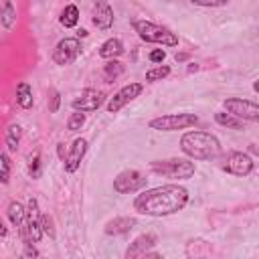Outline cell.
<instances>
[{
	"label": "cell",
	"mask_w": 259,
	"mask_h": 259,
	"mask_svg": "<svg viewBox=\"0 0 259 259\" xmlns=\"http://www.w3.org/2000/svg\"><path fill=\"white\" fill-rule=\"evenodd\" d=\"M188 190L180 184H162L148 188L134 198V210L146 217H168L176 214L188 204Z\"/></svg>",
	"instance_id": "6da1fadb"
},
{
	"label": "cell",
	"mask_w": 259,
	"mask_h": 259,
	"mask_svg": "<svg viewBox=\"0 0 259 259\" xmlns=\"http://www.w3.org/2000/svg\"><path fill=\"white\" fill-rule=\"evenodd\" d=\"M180 150L190 160H212L221 154V142L208 132H186L180 138Z\"/></svg>",
	"instance_id": "7a4b0ae2"
},
{
	"label": "cell",
	"mask_w": 259,
	"mask_h": 259,
	"mask_svg": "<svg viewBox=\"0 0 259 259\" xmlns=\"http://www.w3.org/2000/svg\"><path fill=\"white\" fill-rule=\"evenodd\" d=\"M132 28H134V32H138V36L144 42H154V45H162V47H178V34L172 32L168 26L156 24L146 18H134Z\"/></svg>",
	"instance_id": "3957f363"
},
{
	"label": "cell",
	"mask_w": 259,
	"mask_h": 259,
	"mask_svg": "<svg viewBox=\"0 0 259 259\" xmlns=\"http://www.w3.org/2000/svg\"><path fill=\"white\" fill-rule=\"evenodd\" d=\"M150 170L154 174H160L164 178H172V180H188L194 176L196 166L190 160L184 158H168V160H154L150 162Z\"/></svg>",
	"instance_id": "277c9868"
},
{
	"label": "cell",
	"mask_w": 259,
	"mask_h": 259,
	"mask_svg": "<svg viewBox=\"0 0 259 259\" xmlns=\"http://www.w3.org/2000/svg\"><path fill=\"white\" fill-rule=\"evenodd\" d=\"M196 123H198V115L196 113H166V115H158V117L148 121V125L152 130H158V132L188 130V127H192Z\"/></svg>",
	"instance_id": "5b68a950"
},
{
	"label": "cell",
	"mask_w": 259,
	"mask_h": 259,
	"mask_svg": "<svg viewBox=\"0 0 259 259\" xmlns=\"http://www.w3.org/2000/svg\"><path fill=\"white\" fill-rule=\"evenodd\" d=\"M24 208H26V212H24V225L18 229L20 231V237H22L24 243H38L42 239L38 200L36 198H30Z\"/></svg>",
	"instance_id": "8992f818"
},
{
	"label": "cell",
	"mask_w": 259,
	"mask_h": 259,
	"mask_svg": "<svg viewBox=\"0 0 259 259\" xmlns=\"http://www.w3.org/2000/svg\"><path fill=\"white\" fill-rule=\"evenodd\" d=\"M223 107L233 113L235 117L243 119V121H259V107L255 101L251 99H243V97H227L223 101Z\"/></svg>",
	"instance_id": "52a82bcc"
},
{
	"label": "cell",
	"mask_w": 259,
	"mask_h": 259,
	"mask_svg": "<svg viewBox=\"0 0 259 259\" xmlns=\"http://www.w3.org/2000/svg\"><path fill=\"white\" fill-rule=\"evenodd\" d=\"M148 178L140 170H123L113 178V190L117 194H134L146 188Z\"/></svg>",
	"instance_id": "ba28073f"
},
{
	"label": "cell",
	"mask_w": 259,
	"mask_h": 259,
	"mask_svg": "<svg viewBox=\"0 0 259 259\" xmlns=\"http://www.w3.org/2000/svg\"><path fill=\"white\" fill-rule=\"evenodd\" d=\"M81 49L83 47H81V40L77 36H65V38H61L55 45V49H53V61L57 65H61V67L71 65L81 55Z\"/></svg>",
	"instance_id": "9c48e42d"
},
{
	"label": "cell",
	"mask_w": 259,
	"mask_h": 259,
	"mask_svg": "<svg viewBox=\"0 0 259 259\" xmlns=\"http://www.w3.org/2000/svg\"><path fill=\"white\" fill-rule=\"evenodd\" d=\"M105 93L101 89H93V87H87L83 89L73 101H71V107L75 111H83V113H89V111H97L103 103H105Z\"/></svg>",
	"instance_id": "30bf717a"
},
{
	"label": "cell",
	"mask_w": 259,
	"mask_h": 259,
	"mask_svg": "<svg viewBox=\"0 0 259 259\" xmlns=\"http://www.w3.org/2000/svg\"><path fill=\"white\" fill-rule=\"evenodd\" d=\"M142 91H144V85H142V83H127V85H123L121 89H117V91L113 93V97H109V101H107V105H105L107 113H117L123 105H127V103L134 101L136 97H140Z\"/></svg>",
	"instance_id": "8fae6325"
},
{
	"label": "cell",
	"mask_w": 259,
	"mask_h": 259,
	"mask_svg": "<svg viewBox=\"0 0 259 259\" xmlns=\"http://www.w3.org/2000/svg\"><path fill=\"white\" fill-rule=\"evenodd\" d=\"M253 168H255V162H253V158H251L249 154H245V152H231V154L227 156L225 166H223V170H225L227 174H233V176H237V178L249 176V174L253 172Z\"/></svg>",
	"instance_id": "7c38bea8"
},
{
	"label": "cell",
	"mask_w": 259,
	"mask_h": 259,
	"mask_svg": "<svg viewBox=\"0 0 259 259\" xmlns=\"http://www.w3.org/2000/svg\"><path fill=\"white\" fill-rule=\"evenodd\" d=\"M87 146H89V144H87L85 138H77V140L71 144V148L67 150L65 160H63L65 172L73 174V172L79 170V166H81V162H83V158H85V154H87Z\"/></svg>",
	"instance_id": "4fadbf2b"
},
{
	"label": "cell",
	"mask_w": 259,
	"mask_h": 259,
	"mask_svg": "<svg viewBox=\"0 0 259 259\" xmlns=\"http://www.w3.org/2000/svg\"><path fill=\"white\" fill-rule=\"evenodd\" d=\"M156 243H158L156 235H152V233L140 235V237H136V239H134V243H130V245H127V249H125V257H127V259L144 257V255H146V253H148Z\"/></svg>",
	"instance_id": "5bb4252c"
},
{
	"label": "cell",
	"mask_w": 259,
	"mask_h": 259,
	"mask_svg": "<svg viewBox=\"0 0 259 259\" xmlns=\"http://www.w3.org/2000/svg\"><path fill=\"white\" fill-rule=\"evenodd\" d=\"M91 20H93V24H95L99 30H109V28L113 26V8H111L107 2L99 0V2L95 4V8H93Z\"/></svg>",
	"instance_id": "9a60e30c"
},
{
	"label": "cell",
	"mask_w": 259,
	"mask_h": 259,
	"mask_svg": "<svg viewBox=\"0 0 259 259\" xmlns=\"http://www.w3.org/2000/svg\"><path fill=\"white\" fill-rule=\"evenodd\" d=\"M134 225H136V219H132V217H115V219H111L107 225H105V235H125V233H130L132 229H134Z\"/></svg>",
	"instance_id": "2e32d148"
},
{
	"label": "cell",
	"mask_w": 259,
	"mask_h": 259,
	"mask_svg": "<svg viewBox=\"0 0 259 259\" xmlns=\"http://www.w3.org/2000/svg\"><path fill=\"white\" fill-rule=\"evenodd\" d=\"M123 42L119 40V38H107L101 47H99V51H97V55L101 57V59H117V57H121L123 55Z\"/></svg>",
	"instance_id": "e0dca14e"
},
{
	"label": "cell",
	"mask_w": 259,
	"mask_h": 259,
	"mask_svg": "<svg viewBox=\"0 0 259 259\" xmlns=\"http://www.w3.org/2000/svg\"><path fill=\"white\" fill-rule=\"evenodd\" d=\"M123 63H119L117 59H107V63L103 65V71H101V75H103V81L105 83H113L121 73H123Z\"/></svg>",
	"instance_id": "ac0fdd59"
},
{
	"label": "cell",
	"mask_w": 259,
	"mask_h": 259,
	"mask_svg": "<svg viewBox=\"0 0 259 259\" xmlns=\"http://www.w3.org/2000/svg\"><path fill=\"white\" fill-rule=\"evenodd\" d=\"M16 103L22 107V109H30L32 103H34V97H32V87L28 83H18L16 85Z\"/></svg>",
	"instance_id": "d6986e66"
},
{
	"label": "cell",
	"mask_w": 259,
	"mask_h": 259,
	"mask_svg": "<svg viewBox=\"0 0 259 259\" xmlns=\"http://www.w3.org/2000/svg\"><path fill=\"white\" fill-rule=\"evenodd\" d=\"M20 138H22V127L18 123H12L8 125L6 134H4V144L8 148V152H16L18 146H20Z\"/></svg>",
	"instance_id": "ffe728a7"
},
{
	"label": "cell",
	"mask_w": 259,
	"mask_h": 259,
	"mask_svg": "<svg viewBox=\"0 0 259 259\" xmlns=\"http://www.w3.org/2000/svg\"><path fill=\"white\" fill-rule=\"evenodd\" d=\"M59 22H61L65 28L77 26V22H79V8H77L75 4H67V6L63 8L61 16H59Z\"/></svg>",
	"instance_id": "44dd1931"
},
{
	"label": "cell",
	"mask_w": 259,
	"mask_h": 259,
	"mask_svg": "<svg viewBox=\"0 0 259 259\" xmlns=\"http://www.w3.org/2000/svg\"><path fill=\"white\" fill-rule=\"evenodd\" d=\"M214 121L223 127H229V130H243V119L235 117L233 113H227V111H217L214 113Z\"/></svg>",
	"instance_id": "7402d4cb"
},
{
	"label": "cell",
	"mask_w": 259,
	"mask_h": 259,
	"mask_svg": "<svg viewBox=\"0 0 259 259\" xmlns=\"http://www.w3.org/2000/svg\"><path fill=\"white\" fill-rule=\"evenodd\" d=\"M8 219H10V223H12V227H16V229H20L22 225H24V212H26V208L18 202V200H12L10 204H8Z\"/></svg>",
	"instance_id": "603a6c76"
},
{
	"label": "cell",
	"mask_w": 259,
	"mask_h": 259,
	"mask_svg": "<svg viewBox=\"0 0 259 259\" xmlns=\"http://www.w3.org/2000/svg\"><path fill=\"white\" fill-rule=\"evenodd\" d=\"M16 22V8L10 0H4V8H2V16H0V24L4 28H12Z\"/></svg>",
	"instance_id": "cb8c5ba5"
},
{
	"label": "cell",
	"mask_w": 259,
	"mask_h": 259,
	"mask_svg": "<svg viewBox=\"0 0 259 259\" xmlns=\"http://www.w3.org/2000/svg\"><path fill=\"white\" fill-rule=\"evenodd\" d=\"M168 75H170V67H168V65H158V67L146 71V81H148V83H156V81L166 79Z\"/></svg>",
	"instance_id": "d4e9b609"
},
{
	"label": "cell",
	"mask_w": 259,
	"mask_h": 259,
	"mask_svg": "<svg viewBox=\"0 0 259 259\" xmlns=\"http://www.w3.org/2000/svg\"><path fill=\"white\" fill-rule=\"evenodd\" d=\"M10 170H12V162H10L8 154L0 152V184L10 182Z\"/></svg>",
	"instance_id": "484cf974"
},
{
	"label": "cell",
	"mask_w": 259,
	"mask_h": 259,
	"mask_svg": "<svg viewBox=\"0 0 259 259\" xmlns=\"http://www.w3.org/2000/svg\"><path fill=\"white\" fill-rule=\"evenodd\" d=\"M85 119H87V117H85L83 111H75V113H71L69 119H67V130H69V132H79V130L83 127Z\"/></svg>",
	"instance_id": "4316f807"
},
{
	"label": "cell",
	"mask_w": 259,
	"mask_h": 259,
	"mask_svg": "<svg viewBox=\"0 0 259 259\" xmlns=\"http://www.w3.org/2000/svg\"><path fill=\"white\" fill-rule=\"evenodd\" d=\"M28 174H30V178L40 176V152L38 150H34L28 158Z\"/></svg>",
	"instance_id": "83f0119b"
},
{
	"label": "cell",
	"mask_w": 259,
	"mask_h": 259,
	"mask_svg": "<svg viewBox=\"0 0 259 259\" xmlns=\"http://www.w3.org/2000/svg\"><path fill=\"white\" fill-rule=\"evenodd\" d=\"M40 229H42V235H47L49 239H55V225H53L51 214L40 212Z\"/></svg>",
	"instance_id": "f1b7e54d"
},
{
	"label": "cell",
	"mask_w": 259,
	"mask_h": 259,
	"mask_svg": "<svg viewBox=\"0 0 259 259\" xmlns=\"http://www.w3.org/2000/svg\"><path fill=\"white\" fill-rule=\"evenodd\" d=\"M61 107V93L57 89H49V111L57 113Z\"/></svg>",
	"instance_id": "f546056e"
},
{
	"label": "cell",
	"mask_w": 259,
	"mask_h": 259,
	"mask_svg": "<svg viewBox=\"0 0 259 259\" xmlns=\"http://www.w3.org/2000/svg\"><path fill=\"white\" fill-rule=\"evenodd\" d=\"M190 2L196 6H202V8H219V6H227L233 0H190Z\"/></svg>",
	"instance_id": "4dcf8cb0"
},
{
	"label": "cell",
	"mask_w": 259,
	"mask_h": 259,
	"mask_svg": "<svg viewBox=\"0 0 259 259\" xmlns=\"http://www.w3.org/2000/svg\"><path fill=\"white\" fill-rule=\"evenodd\" d=\"M148 57H150V61H152V63H162V61L166 59V53H164L162 49H154Z\"/></svg>",
	"instance_id": "1f68e13d"
},
{
	"label": "cell",
	"mask_w": 259,
	"mask_h": 259,
	"mask_svg": "<svg viewBox=\"0 0 259 259\" xmlns=\"http://www.w3.org/2000/svg\"><path fill=\"white\" fill-rule=\"evenodd\" d=\"M38 249L32 245V243H24V251H22V257H38Z\"/></svg>",
	"instance_id": "d6a6232c"
},
{
	"label": "cell",
	"mask_w": 259,
	"mask_h": 259,
	"mask_svg": "<svg viewBox=\"0 0 259 259\" xmlns=\"http://www.w3.org/2000/svg\"><path fill=\"white\" fill-rule=\"evenodd\" d=\"M57 154H59V158H61V160H65V156H67L65 144H57Z\"/></svg>",
	"instance_id": "836d02e7"
},
{
	"label": "cell",
	"mask_w": 259,
	"mask_h": 259,
	"mask_svg": "<svg viewBox=\"0 0 259 259\" xmlns=\"http://www.w3.org/2000/svg\"><path fill=\"white\" fill-rule=\"evenodd\" d=\"M186 59H188V53H176V55H174V61H176V63H182V61H186Z\"/></svg>",
	"instance_id": "e575fe53"
},
{
	"label": "cell",
	"mask_w": 259,
	"mask_h": 259,
	"mask_svg": "<svg viewBox=\"0 0 259 259\" xmlns=\"http://www.w3.org/2000/svg\"><path fill=\"white\" fill-rule=\"evenodd\" d=\"M6 235H8V229H6V225H4V221L0 217V237H6Z\"/></svg>",
	"instance_id": "d590c367"
},
{
	"label": "cell",
	"mask_w": 259,
	"mask_h": 259,
	"mask_svg": "<svg viewBox=\"0 0 259 259\" xmlns=\"http://www.w3.org/2000/svg\"><path fill=\"white\" fill-rule=\"evenodd\" d=\"M192 71H198V65H194V63H190V67H188V73H192Z\"/></svg>",
	"instance_id": "8d00e7d4"
},
{
	"label": "cell",
	"mask_w": 259,
	"mask_h": 259,
	"mask_svg": "<svg viewBox=\"0 0 259 259\" xmlns=\"http://www.w3.org/2000/svg\"><path fill=\"white\" fill-rule=\"evenodd\" d=\"M77 34H79V36H87V30H85V28H81V30H77Z\"/></svg>",
	"instance_id": "74e56055"
},
{
	"label": "cell",
	"mask_w": 259,
	"mask_h": 259,
	"mask_svg": "<svg viewBox=\"0 0 259 259\" xmlns=\"http://www.w3.org/2000/svg\"><path fill=\"white\" fill-rule=\"evenodd\" d=\"M2 8H4V0H0V16H2Z\"/></svg>",
	"instance_id": "f35d334b"
}]
</instances>
